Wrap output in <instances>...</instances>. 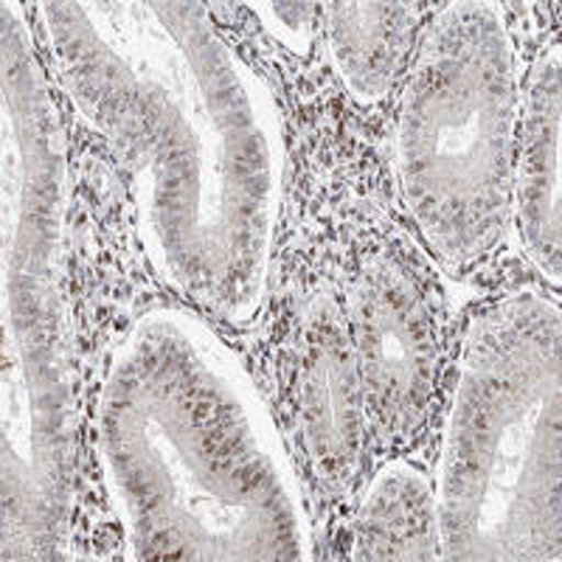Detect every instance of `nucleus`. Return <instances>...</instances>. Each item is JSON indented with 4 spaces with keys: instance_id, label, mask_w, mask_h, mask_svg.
Returning a JSON list of instances; mask_svg holds the SVG:
<instances>
[{
    "instance_id": "obj_1",
    "label": "nucleus",
    "mask_w": 562,
    "mask_h": 562,
    "mask_svg": "<svg viewBox=\"0 0 562 562\" xmlns=\"http://www.w3.org/2000/svg\"><path fill=\"white\" fill-rule=\"evenodd\" d=\"M560 52H549L535 68V104H531L529 140H526L520 198L529 205L526 231L535 243L537 262L551 281H560V102H557Z\"/></svg>"
},
{
    "instance_id": "obj_2",
    "label": "nucleus",
    "mask_w": 562,
    "mask_h": 562,
    "mask_svg": "<svg viewBox=\"0 0 562 562\" xmlns=\"http://www.w3.org/2000/svg\"><path fill=\"white\" fill-rule=\"evenodd\" d=\"M259 12V18L265 20V26L273 37L284 40L288 48H293L295 54H304L310 48V37H313V29H310V20H313V7H290V3H262V7H254Z\"/></svg>"
}]
</instances>
